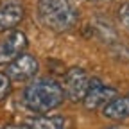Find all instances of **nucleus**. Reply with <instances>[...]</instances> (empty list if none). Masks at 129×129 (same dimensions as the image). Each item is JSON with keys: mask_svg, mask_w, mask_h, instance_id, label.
<instances>
[{"mask_svg": "<svg viewBox=\"0 0 129 129\" xmlns=\"http://www.w3.org/2000/svg\"><path fill=\"white\" fill-rule=\"evenodd\" d=\"M64 101V93L59 83L54 79H38L23 90V104L29 111H34L38 115L59 108Z\"/></svg>", "mask_w": 129, "mask_h": 129, "instance_id": "1", "label": "nucleus"}, {"mask_svg": "<svg viewBox=\"0 0 129 129\" xmlns=\"http://www.w3.org/2000/svg\"><path fill=\"white\" fill-rule=\"evenodd\" d=\"M38 14L41 23L54 32H67L77 23V11L70 0H40Z\"/></svg>", "mask_w": 129, "mask_h": 129, "instance_id": "2", "label": "nucleus"}, {"mask_svg": "<svg viewBox=\"0 0 129 129\" xmlns=\"http://www.w3.org/2000/svg\"><path fill=\"white\" fill-rule=\"evenodd\" d=\"M90 86V75L86 74L84 68L81 67H72L64 72L63 75V93L64 97H68L72 102H81L83 97L86 95Z\"/></svg>", "mask_w": 129, "mask_h": 129, "instance_id": "3", "label": "nucleus"}, {"mask_svg": "<svg viewBox=\"0 0 129 129\" xmlns=\"http://www.w3.org/2000/svg\"><path fill=\"white\" fill-rule=\"evenodd\" d=\"M117 97V90L111 88V86H104L102 83L97 77H91L90 79V86H88V91L86 95L83 97V102L86 109L93 111V109H99V108H104L109 101H113Z\"/></svg>", "mask_w": 129, "mask_h": 129, "instance_id": "4", "label": "nucleus"}, {"mask_svg": "<svg viewBox=\"0 0 129 129\" xmlns=\"http://www.w3.org/2000/svg\"><path fill=\"white\" fill-rule=\"evenodd\" d=\"M40 70L38 59L30 54H20L14 61H11L7 64V75L11 81H16V83H25V81L34 79L36 74Z\"/></svg>", "mask_w": 129, "mask_h": 129, "instance_id": "5", "label": "nucleus"}, {"mask_svg": "<svg viewBox=\"0 0 129 129\" xmlns=\"http://www.w3.org/2000/svg\"><path fill=\"white\" fill-rule=\"evenodd\" d=\"M27 48V36L22 30H9L0 40V64H9Z\"/></svg>", "mask_w": 129, "mask_h": 129, "instance_id": "6", "label": "nucleus"}, {"mask_svg": "<svg viewBox=\"0 0 129 129\" xmlns=\"http://www.w3.org/2000/svg\"><path fill=\"white\" fill-rule=\"evenodd\" d=\"M23 20V6L18 2H6L0 6V34L14 30V27Z\"/></svg>", "mask_w": 129, "mask_h": 129, "instance_id": "7", "label": "nucleus"}, {"mask_svg": "<svg viewBox=\"0 0 129 129\" xmlns=\"http://www.w3.org/2000/svg\"><path fill=\"white\" fill-rule=\"evenodd\" d=\"M102 115L109 120H124L129 117V93L115 97L102 108Z\"/></svg>", "mask_w": 129, "mask_h": 129, "instance_id": "8", "label": "nucleus"}, {"mask_svg": "<svg viewBox=\"0 0 129 129\" xmlns=\"http://www.w3.org/2000/svg\"><path fill=\"white\" fill-rule=\"evenodd\" d=\"M27 125L30 129H64L67 127V120L57 115H38L27 120Z\"/></svg>", "mask_w": 129, "mask_h": 129, "instance_id": "9", "label": "nucleus"}, {"mask_svg": "<svg viewBox=\"0 0 129 129\" xmlns=\"http://www.w3.org/2000/svg\"><path fill=\"white\" fill-rule=\"evenodd\" d=\"M11 79H9V75L6 74V72H0V102L2 101H6L7 97H9V93H11Z\"/></svg>", "mask_w": 129, "mask_h": 129, "instance_id": "10", "label": "nucleus"}, {"mask_svg": "<svg viewBox=\"0 0 129 129\" xmlns=\"http://www.w3.org/2000/svg\"><path fill=\"white\" fill-rule=\"evenodd\" d=\"M118 20L129 30V2H125V4L120 6V9H118Z\"/></svg>", "mask_w": 129, "mask_h": 129, "instance_id": "11", "label": "nucleus"}, {"mask_svg": "<svg viewBox=\"0 0 129 129\" xmlns=\"http://www.w3.org/2000/svg\"><path fill=\"white\" fill-rule=\"evenodd\" d=\"M6 129H30L27 124H23V125H7Z\"/></svg>", "mask_w": 129, "mask_h": 129, "instance_id": "12", "label": "nucleus"}]
</instances>
